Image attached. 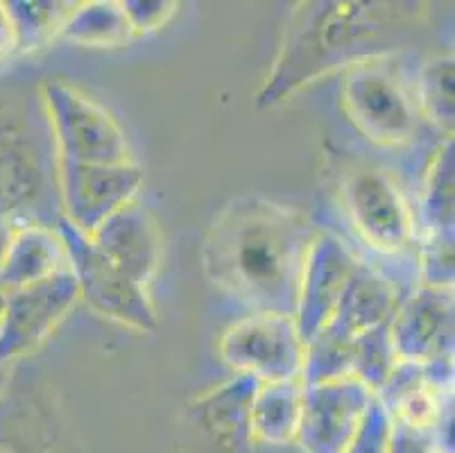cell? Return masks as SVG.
<instances>
[{
    "instance_id": "cell-22",
    "label": "cell",
    "mask_w": 455,
    "mask_h": 453,
    "mask_svg": "<svg viewBox=\"0 0 455 453\" xmlns=\"http://www.w3.org/2000/svg\"><path fill=\"white\" fill-rule=\"evenodd\" d=\"M392 422L379 399H371L370 409L363 417L361 426L351 438V442L342 449V453H387L390 447Z\"/></svg>"
},
{
    "instance_id": "cell-21",
    "label": "cell",
    "mask_w": 455,
    "mask_h": 453,
    "mask_svg": "<svg viewBox=\"0 0 455 453\" xmlns=\"http://www.w3.org/2000/svg\"><path fill=\"white\" fill-rule=\"evenodd\" d=\"M387 453H453V419L433 431H415L392 422Z\"/></svg>"
},
{
    "instance_id": "cell-23",
    "label": "cell",
    "mask_w": 455,
    "mask_h": 453,
    "mask_svg": "<svg viewBox=\"0 0 455 453\" xmlns=\"http://www.w3.org/2000/svg\"><path fill=\"white\" fill-rule=\"evenodd\" d=\"M123 10H125L132 30L139 39V36H148L161 30L177 14L180 5L168 3V0H123Z\"/></svg>"
},
{
    "instance_id": "cell-18",
    "label": "cell",
    "mask_w": 455,
    "mask_h": 453,
    "mask_svg": "<svg viewBox=\"0 0 455 453\" xmlns=\"http://www.w3.org/2000/svg\"><path fill=\"white\" fill-rule=\"evenodd\" d=\"M453 50L421 61L412 75L417 105L430 132H437L442 139H453L455 109H453Z\"/></svg>"
},
{
    "instance_id": "cell-26",
    "label": "cell",
    "mask_w": 455,
    "mask_h": 453,
    "mask_svg": "<svg viewBox=\"0 0 455 453\" xmlns=\"http://www.w3.org/2000/svg\"><path fill=\"white\" fill-rule=\"evenodd\" d=\"M3 311H5V293L0 290V315H3Z\"/></svg>"
},
{
    "instance_id": "cell-4",
    "label": "cell",
    "mask_w": 455,
    "mask_h": 453,
    "mask_svg": "<svg viewBox=\"0 0 455 453\" xmlns=\"http://www.w3.org/2000/svg\"><path fill=\"white\" fill-rule=\"evenodd\" d=\"M386 57L342 73L340 105L354 130L380 150L415 148L430 130L417 105L412 75Z\"/></svg>"
},
{
    "instance_id": "cell-20",
    "label": "cell",
    "mask_w": 455,
    "mask_h": 453,
    "mask_svg": "<svg viewBox=\"0 0 455 453\" xmlns=\"http://www.w3.org/2000/svg\"><path fill=\"white\" fill-rule=\"evenodd\" d=\"M19 32L20 55H30L48 48L52 41L61 39L66 23L80 3H60V0H19L7 3Z\"/></svg>"
},
{
    "instance_id": "cell-15",
    "label": "cell",
    "mask_w": 455,
    "mask_h": 453,
    "mask_svg": "<svg viewBox=\"0 0 455 453\" xmlns=\"http://www.w3.org/2000/svg\"><path fill=\"white\" fill-rule=\"evenodd\" d=\"M259 381L245 374L197 394L190 404V415L215 447L227 453H250L256 447L250 433V406Z\"/></svg>"
},
{
    "instance_id": "cell-17",
    "label": "cell",
    "mask_w": 455,
    "mask_h": 453,
    "mask_svg": "<svg viewBox=\"0 0 455 453\" xmlns=\"http://www.w3.org/2000/svg\"><path fill=\"white\" fill-rule=\"evenodd\" d=\"M301 381L259 384L250 406V433L254 444L283 447L297 440L301 417Z\"/></svg>"
},
{
    "instance_id": "cell-11",
    "label": "cell",
    "mask_w": 455,
    "mask_h": 453,
    "mask_svg": "<svg viewBox=\"0 0 455 453\" xmlns=\"http://www.w3.org/2000/svg\"><path fill=\"white\" fill-rule=\"evenodd\" d=\"M374 392L355 379L304 384L297 440L304 453H342L351 442Z\"/></svg>"
},
{
    "instance_id": "cell-1",
    "label": "cell",
    "mask_w": 455,
    "mask_h": 453,
    "mask_svg": "<svg viewBox=\"0 0 455 453\" xmlns=\"http://www.w3.org/2000/svg\"><path fill=\"white\" fill-rule=\"evenodd\" d=\"M433 23L421 0H301L288 12L279 45L256 91L260 109H275L335 73L419 44Z\"/></svg>"
},
{
    "instance_id": "cell-8",
    "label": "cell",
    "mask_w": 455,
    "mask_h": 453,
    "mask_svg": "<svg viewBox=\"0 0 455 453\" xmlns=\"http://www.w3.org/2000/svg\"><path fill=\"white\" fill-rule=\"evenodd\" d=\"M64 222L91 236L111 214L139 199L140 166H76L52 161Z\"/></svg>"
},
{
    "instance_id": "cell-5",
    "label": "cell",
    "mask_w": 455,
    "mask_h": 453,
    "mask_svg": "<svg viewBox=\"0 0 455 453\" xmlns=\"http://www.w3.org/2000/svg\"><path fill=\"white\" fill-rule=\"evenodd\" d=\"M52 161L76 166H139L116 116L66 80L41 86Z\"/></svg>"
},
{
    "instance_id": "cell-3",
    "label": "cell",
    "mask_w": 455,
    "mask_h": 453,
    "mask_svg": "<svg viewBox=\"0 0 455 453\" xmlns=\"http://www.w3.org/2000/svg\"><path fill=\"white\" fill-rule=\"evenodd\" d=\"M324 195L335 230L363 261L403 293L417 284L419 222L415 190L387 161L358 150H329Z\"/></svg>"
},
{
    "instance_id": "cell-10",
    "label": "cell",
    "mask_w": 455,
    "mask_h": 453,
    "mask_svg": "<svg viewBox=\"0 0 455 453\" xmlns=\"http://www.w3.org/2000/svg\"><path fill=\"white\" fill-rule=\"evenodd\" d=\"M396 363H453V288L415 284L390 320Z\"/></svg>"
},
{
    "instance_id": "cell-16",
    "label": "cell",
    "mask_w": 455,
    "mask_h": 453,
    "mask_svg": "<svg viewBox=\"0 0 455 453\" xmlns=\"http://www.w3.org/2000/svg\"><path fill=\"white\" fill-rule=\"evenodd\" d=\"M419 240H453V139H442L430 152L419 186L415 189Z\"/></svg>"
},
{
    "instance_id": "cell-14",
    "label": "cell",
    "mask_w": 455,
    "mask_h": 453,
    "mask_svg": "<svg viewBox=\"0 0 455 453\" xmlns=\"http://www.w3.org/2000/svg\"><path fill=\"white\" fill-rule=\"evenodd\" d=\"M70 255L61 230H52L36 218L7 220V231L0 247V290L30 288L68 272Z\"/></svg>"
},
{
    "instance_id": "cell-6",
    "label": "cell",
    "mask_w": 455,
    "mask_h": 453,
    "mask_svg": "<svg viewBox=\"0 0 455 453\" xmlns=\"http://www.w3.org/2000/svg\"><path fill=\"white\" fill-rule=\"evenodd\" d=\"M220 359L259 384L301 381L306 344L291 313H250L222 334Z\"/></svg>"
},
{
    "instance_id": "cell-2",
    "label": "cell",
    "mask_w": 455,
    "mask_h": 453,
    "mask_svg": "<svg viewBox=\"0 0 455 453\" xmlns=\"http://www.w3.org/2000/svg\"><path fill=\"white\" fill-rule=\"evenodd\" d=\"M320 230L299 206L241 195L211 222L202 265L211 284L250 313L295 315L308 249Z\"/></svg>"
},
{
    "instance_id": "cell-25",
    "label": "cell",
    "mask_w": 455,
    "mask_h": 453,
    "mask_svg": "<svg viewBox=\"0 0 455 453\" xmlns=\"http://www.w3.org/2000/svg\"><path fill=\"white\" fill-rule=\"evenodd\" d=\"M7 384H10V369H7L5 365H0V397L5 394Z\"/></svg>"
},
{
    "instance_id": "cell-24",
    "label": "cell",
    "mask_w": 455,
    "mask_h": 453,
    "mask_svg": "<svg viewBox=\"0 0 455 453\" xmlns=\"http://www.w3.org/2000/svg\"><path fill=\"white\" fill-rule=\"evenodd\" d=\"M20 55L19 32L7 3H0V66Z\"/></svg>"
},
{
    "instance_id": "cell-13",
    "label": "cell",
    "mask_w": 455,
    "mask_h": 453,
    "mask_svg": "<svg viewBox=\"0 0 455 453\" xmlns=\"http://www.w3.org/2000/svg\"><path fill=\"white\" fill-rule=\"evenodd\" d=\"M95 252L139 284L150 288L164 259V236L140 199L111 214L91 236Z\"/></svg>"
},
{
    "instance_id": "cell-19",
    "label": "cell",
    "mask_w": 455,
    "mask_h": 453,
    "mask_svg": "<svg viewBox=\"0 0 455 453\" xmlns=\"http://www.w3.org/2000/svg\"><path fill=\"white\" fill-rule=\"evenodd\" d=\"M61 39L84 48H123L136 39L123 3H80L66 23Z\"/></svg>"
},
{
    "instance_id": "cell-7",
    "label": "cell",
    "mask_w": 455,
    "mask_h": 453,
    "mask_svg": "<svg viewBox=\"0 0 455 453\" xmlns=\"http://www.w3.org/2000/svg\"><path fill=\"white\" fill-rule=\"evenodd\" d=\"M61 234L68 245L70 270L82 302L109 322L123 324L139 334H155L159 329V313L150 288L102 259L89 239L66 222H61Z\"/></svg>"
},
{
    "instance_id": "cell-12",
    "label": "cell",
    "mask_w": 455,
    "mask_h": 453,
    "mask_svg": "<svg viewBox=\"0 0 455 453\" xmlns=\"http://www.w3.org/2000/svg\"><path fill=\"white\" fill-rule=\"evenodd\" d=\"M390 419L415 431H433L453 419V363H396L376 392Z\"/></svg>"
},
{
    "instance_id": "cell-9",
    "label": "cell",
    "mask_w": 455,
    "mask_h": 453,
    "mask_svg": "<svg viewBox=\"0 0 455 453\" xmlns=\"http://www.w3.org/2000/svg\"><path fill=\"white\" fill-rule=\"evenodd\" d=\"M80 302L73 270L51 277L30 288L5 293L0 315V365L32 354Z\"/></svg>"
}]
</instances>
